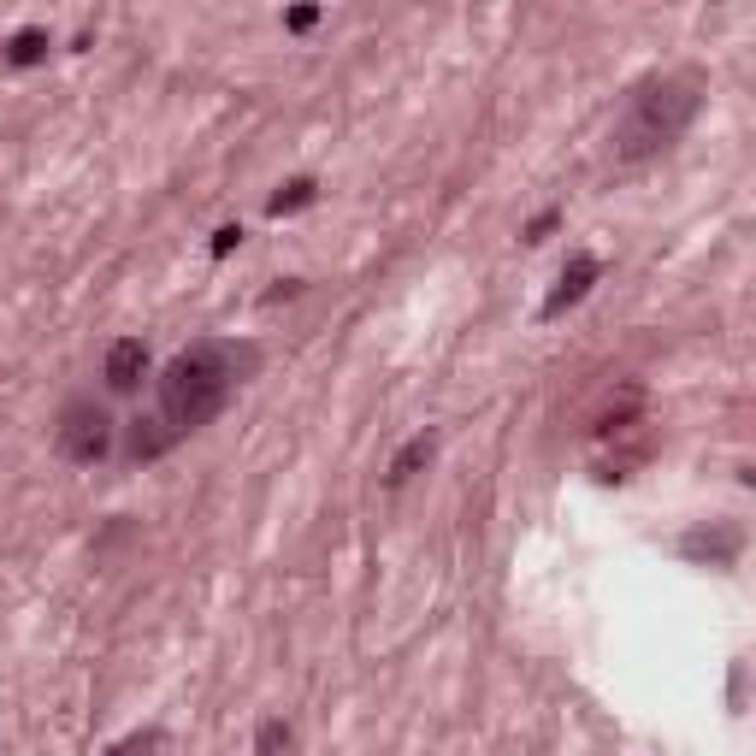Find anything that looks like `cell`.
Listing matches in <instances>:
<instances>
[{"label":"cell","mask_w":756,"mask_h":756,"mask_svg":"<svg viewBox=\"0 0 756 756\" xmlns=\"http://www.w3.org/2000/svg\"><path fill=\"white\" fill-rule=\"evenodd\" d=\"M603 279V260L598 255H574L562 267V279H556V290L544 296V308H538V319H562L567 308H579V302L591 296V284Z\"/></svg>","instance_id":"4"},{"label":"cell","mask_w":756,"mask_h":756,"mask_svg":"<svg viewBox=\"0 0 756 756\" xmlns=\"http://www.w3.org/2000/svg\"><path fill=\"white\" fill-rule=\"evenodd\" d=\"M48 48H54V36L42 31V24H24V31H12L7 42H0V60H7L12 71H31L48 60Z\"/></svg>","instance_id":"8"},{"label":"cell","mask_w":756,"mask_h":756,"mask_svg":"<svg viewBox=\"0 0 756 756\" xmlns=\"http://www.w3.org/2000/svg\"><path fill=\"white\" fill-rule=\"evenodd\" d=\"M556 225H562V208H544V213H538V220H532L527 231H520V243H544Z\"/></svg>","instance_id":"13"},{"label":"cell","mask_w":756,"mask_h":756,"mask_svg":"<svg viewBox=\"0 0 756 756\" xmlns=\"http://www.w3.org/2000/svg\"><path fill=\"white\" fill-rule=\"evenodd\" d=\"M260 361L267 355L255 338H196L189 349H178L154 378V420L166 426V438L184 444L189 432L213 426L225 402L260 373Z\"/></svg>","instance_id":"1"},{"label":"cell","mask_w":756,"mask_h":756,"mask_svg":"<svg viewBox=\"0 0 756 756\" xmlns=\"http://www.w3.org/2000/svg\"><path fill=\"white\" fill-rule=\"evenodd\" d=\"M237 249H243V225H220V231H213V243H208L213 260H225V255H237Z\"/></svg>","instance_id":"12"},{"label":"cell","mask_w":756,"mask_h":756,"mask_svg":"<svg viewBox=\"0 0 756 756\" xmlns=\"http://www.w3.org/2000/svg\"><path fill=\"white\" fill-rule=\"evenodd\" d=\"M314 201H319V184L314 178H290V184H279L267 196V213H272V220H290V213L314 208Z\"/></svg>","instance_id":"9"},{"label":"cell","mask_w":756,"mask_h":756,"mask_svg":"<svg viewBox=\"0 0 756 756\" xmlns=\"http://www.w3.org/2000/svg\"><path fill=\"white\" fill-rule=\"evenodd\" d=\"M432 456H438V432H414V438L397 449V461L385 468V485H390V491H402L420 468H432Z\"/></svg>","instance_id":"7"},{"label":"cell","mask_w":756,"mask_h":756,"mask_svg":"<svg viewBox=\"0 0 756 756\" xmlns=\"http://www.w3.org/2000/svg\"><path fill=\"white\" fill-rule=\"evenodd\" d=\"M314 24H319V7H290V12H284V31H296V36L314 31Z\"/></svg>","instance_id":"14"},{"label":"cell","mask_w":756,"mask_h":756,"mask_svg":"<svg viewBox=\"0 0 756 756\" xmlns=\"http://www.w3.org/2000/svg\"><path fill=\"white\" fill-rule=\"evenodd\" d=\"M107 756H166V733H160V727H142V733L119 739Z\"/></svg>","instance_id":"10"},{"label":"cell","mask_w":756,"mask_h":756,"mask_svg":"<svg viewBox=\"0 0 756 756\" xmlns=\"http://www.w3.org/2000/svg\"><path fill=\"white\" fill-rule=\"evenodd\" d=\"M739 544H745V532L739 527H697V532H686L680 538V556H692V562H716V567H727L739 556Z\"/></svg>","instance_id":"6"},{"label":"cell","mask_w":756,"mask_h":756,"mask_svg":"<svg viewBox=\"0 0 756 756\" xmlns=\"http://www.w3.org/2000/svg\"><path fill=\"white\" fill-rule=\"evenodd\" d=\"M101 378H107V390H137L142 378H149V343L142 338H113Z\"/></svg>","instance_id":"5"},{"label":"cell","mask_w":756,"mask_h":756,"mask_svg":"<svg viewBox=\"0 0 756 756\" xmlns=\"http://www.w3.org/2000/svg\"><path fill=\"white\" fill-rule=\"evenodd\" d=\"M54 449L71 468H101L113 456V414L95 397H71L60 409V426H54Z\"/></svg>","instance_id":"3"},{"label":"cell","mask_w":756,"mask_h":756,"mask_svg":"<svg viewBox=\"0 0 756 756\" xmlns=\"http://www.w3.org/2000/svg\"><path fill=\"white\" fill-rule=\"evenodd\" d=\"M697 107H704V71H662V78L638 83L627 95V113L615 119V137H609V149H615L621 166H645V160H657L662 149H674L680 137L692 130Z\"/></svg>","instance_id":"2"},{"label":"cell","mask_w":756,"mask_h":756,"mask_svg":"<svg viewBox=\"0 0 756 756\" xmlns=\"http://www.w3.org/2000/svg\"><path fill=\"white\" fill-rule=\"evenodd\" d=\"M290 751V721H260V733H255V756H284Z\"/></svg>","instance_id":"11"}]
</instances>
